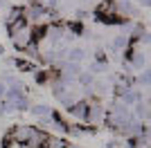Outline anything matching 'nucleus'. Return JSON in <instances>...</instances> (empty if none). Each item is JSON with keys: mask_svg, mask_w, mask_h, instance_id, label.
<instances>
[{"mask_svg": "<svg viewBox=\"0 0 151 148\" xmlns=\"http://www.w3.org/2000/svg\"><path fill=\"white\" fill-rule=\"evenodd\" d=\"M129 115H131V108H126V105L120 103V101H113L111 108L106 110V121H104V123H106L111 130L117 132V128H120L122 123L129 119Z\"/></svg>", "mask_w": 151, "mask_h": 148, "instance_id": "obj_1", "label": "nucleus"}, {"mask_svg": "<svg viewBox=\"0 0 151 148\" xmlns=\"http://www.w3.org/2000/svg\"><path fill=\"white\" fill-rule=\"evenodd\" d=\"M106 121V108L99 103V99H88V115H86V123H90L93 128L101 126Z\"/></svg>", "mask_w": 151, "mask_h": 148, "instance_id": "obj_2", "label": "nucleus"}, {"mask_svg": "<svg viewBox=\"0 0 151 148\" xmlns=\"http://www.w3.org/2000/svg\"><path fill=\"white\" fill-rule=\"evenodd\" d=\"M32 130H34V126L18 123V126H14V128L9 130L7 139H9V142H16V144H27V139L32 137Z\"/></svg>", "mask_w": 151, "mask_h": 148, "instance_id": "obj_3", "label": "nucleus"}, {"mask_svg": "<svg viewBox=\"0 0 151 148\" xmlns=\"http://www.w3.org/2000/svg\"><path fill=\"white\" fill-rule=\"evenodd\" d=\"M68 112L72 115V119H75V121L83 123V121H86V115H88V99H79L77 103H72V105L68 108Z\"/></svg>", "mask_w": 151, "mask_h": 148, "instance_id": "obj_4", "label": "nucleus"}, {"mask_svg": "<svg viewBox=\"0 0 151 148\" xmlns=\"http://www.w3.org/2000/svg\"><path fill=\"white\" fill-rule=\"evenodd\" d=\"M131 45V36H124V34H117V36L111 41V52L113 54H120V52H126V47Z\"/></svg>", "mask_w": 151, "mask_h": 148, "instance_id": "obj_5", "label": "nucleus"}, {"mask_svg": "<svg viewBox=\"0 0 151 148\" xmlns=\"http://www.w3.org/2000/svg\"><path fill=\"white\" fill-rule=\"evenodd\" d=\"M138 101H142V94H140L135 88H129V90L122 94V99H120V103H124L126 108H133Z\"/></svg>", "mask_w": 151, "mask_h": 148, "instance_id": "obj_6", "label": "nucleus"}, {"mask_svg": "<svg viewBox=\"0 0 151 148\" xmlns=\"http://www.w3.org/2000/svg\"><path fill=\"white\" fill-rule=\"evenodd\" d=\"M83 58H86V52H83L81 47H68V52H65V61H68V63L79 65Z\"/></svg>", "mask_w": 151, "mask_h": 148, "instance_id": "obj_7", "label": "nucleus"}, {"mask_svg": "<svg viewBox=\"0 0 151 148\" xmlns=\"http://www.w3.org/2000/svg\"><path fill=\"white\" fill-rule=\"evenodd\" d=\"M29 112H32L36 119L52 117V115H54V112H52V108H50V105H45V103H34V105H29Z\"/></svg>", "mask_w": 151, "mask_h": 148, "instance_id": "obj_8", "label": "nucleus"}, {"mask_svg": "<svg viewBox=\"0 0 151 148\" xmlns=\"http://www.w3.org/2000/svg\"><path fill=\"white\" fill-rule=\"evenodd\" d=\"M133 115H135V117H138L142 123L149 119V108H147V101H145V99H142V101H138V103L133 105Z\"/></svg>", "mask_w": 151, "mask_h": 148, "instance_id": "obj_9", "label": "nucleus"}, {"mask_svg": "<svg viewBox=\"0 0 151 148\" xmlns=\"http://www.w3.org/2000/svg\"><path fill=\"white\" fill-rule=\"evenodd\" d=\"M65 144H68V142H65L63 137H57V135H50V132H47L43 148H65Z\"/></svg>", "mask_w": 151, "mask_h": 148, "instance_id": "obj_10", "label": "nucleus"}, {"mask_svg": "<svg viewBox=\"0 0 151 148\" xmlns=\"http://www.w3.org/2000/svg\"><path fill=\"white\" fill-rule=\"evenodd\" d=\"M18 20H23V7H12L9 14H7V18H5V25L12 27V25L18 23Z\"/></svg>", "mask_w": 151, "mask_h": 148, "instance_id": "obj_11", "label": "nucleus"}, {"mask_svg": "<svg viewBox=\"0 0 151 148\" xmlns=\"http://www.w3.org/2000/svg\"><path fill=\"white\" fill-rule=\"evenodd\" d=\"M99 72H106V63H101V61H93L90 63V74H99Z\"/></svg>", "mask_w": 151, "mask_h": 148, "instance_id": "obj_12", "label": "nucleus"}, {"mask_svg": "<svg viewBox=\"0 0 151 148\" xmlns=\"http://www.w3.org/2000/svg\"><path fill=\"white\" fill-rule=\"evenodd\" d=\"M140 85H142V88H147V85H149V81H151V74H149V70H142V72H140Z\"/></svg>", "mask_w": 151, "mask_h": 148, "instance_id": "obj_13", "label": "nucleus"}, {"mask_svg": "<svg viewBox=\"0 0 151 148\" xmlns=\"http://www.w3.org/2000/svg\"><path fill=\"white\" fill-rule=\"evenodd\" d=\"M75 18H77V20H83V18H88V11H86V9H77Z\"/></svg>", "mask_w": 151, "mask_h": 148, "instance_id": "obj_14", "label": "nucleus"}, {"mask_svg": "<svg viewBox=\"0 0 151 148\" xmlns=\"http://www.w3.org/2000/svg\"><path fill=\"white\" fill-rule=\"evenodd\" d=\"M5 148H27V146H25V144H16V142H9V144L5 146Z\"/></svg>", "mask_w": 151, "mask_h": 148, "instance_id": "obj_15", "label": "nucleus"}, {"mask_svg": "<svg viewBox=\"0 0 151 148\" xmlns=\"http://www.w3.org/2000/svg\"><path fill=\"white\" fill-rule=\"evenodd\" d=\"M32 2H34V5H43V7H45V2H47V0H32Z\"/></svg>", "mask_w": 151, "mask_h": 148, "instance_id": "obj_16", "label": "nucleus"}, {"mask_svg": "<svg viewBox=\"0 0 151 148\" xmlns=\"http://www.w3.org/2000/svg\"><path fill=\"white\" fill-rule=\"evenodd\" d=\"M140 2H142V7H149L151 5V0H140Z\"/></svg>", "mask_w": 151, "mask_h": 148, "instance_id": "obj_17", "label": "nucleus"}]
</instances>
